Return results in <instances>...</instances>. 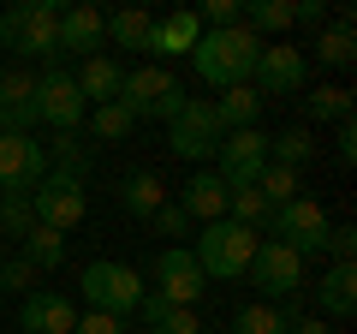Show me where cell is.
I'll return each mask as SVG.
<instances>
[{
    "label": "cell",
    "instance_id": "obj_4",
    "mask_svg": "<svg viewBox=\"0 0 357 334\" xmlns=\"http://www.w3.org/2000/svg\"><path fill=\"white\" fill-rule=\"evenodd\" d=\"M328 227L333 221L321 215V203H310V197H292V203H280L274 215H268V239H280L298 263L328 257Z\"/></svg>",
    "mask_w": 357,
    "mask_h": 334
},
{
    "label": "cell",
    "instance_id": "obj_17",
    "mask_svg": "<svg viewBox=\"0 0 357 334\" xmlns=\"http://www.w3.org/2000/svg\"><path fill=\"white\" fill-rule=\"evenodd\" d=\"M72 84H77V96H84V108H107V102H119L126 66H119L114 54H89V60L72 72Z\"/></svg>",
    "mask_w": 357,
    "mask_h": 334
},
{
    "label": "cell",
    "instance_id": "obj_27",
    "mask_svg": "<svg viewBox=\"0 0 357 334\" xmlns=\"http://www.w3.org/2000/svg\"><path fill=\"white\" fill-rule=\"evenodd\" d=\"M24 263H30L36 275L60 269V263H66V233H54V227H30V233H24Z\"/></svg>",
    "mask_w": 357,
    "mask_h": 334
},
{
    "label": "cell",
    "instance_id": "obj_26",
    "mask_svg": "<svg viewBox=\"0 0 357 334\" xmlns=\"http://www.w3.org/2000/svg\"><path fill=\"white\" fill-rule=\"evenodd\" d=\"M149 30H155V13H143V6H126V13L107 18V42L114 48H149Z\"/></svg>",
    "mask_w": 357,
    "mask_h": 334
},
{
    "label": "cell",
    "instance_id": "obj_20",
    "mask_svg": "<svg viewBox=\"0 0 357 334\" xmlns=\"http://www.w3.org/2000/svg\"><path fill=\"white\" fill-rule=\"evenodd\" d=\"M178 209H185V215L191 221H227V185H220V173H191V180H185V197H178Z\"/></svg>",
    "mask_w": 357,
    "mask_h": 334
},
{
    "label": "cell",
    "instance_id": "obj_21",
    "mask_svg": "<svg viewBox=\"0 0 357 334\" xmlns=\"http://www.w3.org/2000/svg\"><path fill=\"white\" fill-rule=\"evenodd\" d=\"M316 298H321L316 317H357V263H333V269L321 275Z\"/></svg>",
    "mask_w": 357,
    "mask_h": 334
},
{
    "label": "cell",
    "instance_id": "obj_11",
    "mask_svg": "<svg viewBox=\"0 0 357 334\" xmlns=\"http://www.w3.org/2000/svg\"><path fill=\"white\" fill-rule=\"evenodd\" d=\"M36 119H42V126H54L60 138H66V131H77V126H84V96H77L72 72H66L60 60H54L48 72L36 78Z\"/></svg>",
    "mask_w": 357,
    "mask_h": 334
},
{
    "label": "cell",
    "instance_id": "obj_16",
    "mask_svg": "<svg viewBox=\"0 0 357 334\" xmlns=\"http://www.w3.org/2000/svg\"><path fill=\"white\" fill-rule=\"evenodd\" d=\"M107 48V13H96V6H66L60 13V54H77V60H89V54Z\"/></svg>",
    "mask_w": 357,
    "mask_h": 334
},
{
    "label": "cell",
    "instance_id": "obj_3",
    "mask_svg": "<svg viewBox=\"0 0 357 334\" xmlns=\"http://www.w3.org/2000/svg\"><path fill=\"white\" fill-rule=\"evenodd\" d=\"M256 245H262V233L238 227V221H208V227L197 233L191 257H197V269H203V281H238V275L250 269Z\"/></svg>",
    "mask_w": 357,
    "mask_h": 334
},
{
    "label": "cell",
    "instance_id": "obj_35",
    "mask_svg": "<svg viewBox=\"0 0 357 334\" xmlns=\"http://www.w3.org/2000/svg\"><path fill=\"white\" fill-rule=\"evenodd\" d=\"M149 221H155V233H161V239H185V233H191V215H185L178 203H161Z\"/></svg>",
    "mask_w": 357,
    "mask_h": 334
},
{
    "label": "cell",
    "instance_id": "obj_25",
    "mask_svg": "<svg viewBox=\"0 0 357 334\" xmlns=\"http://www.w3.org/2000/svg\"><path fill=\"white\" fill-rule=\"evenodd\" d=\"M310 155H316V138H310L304 126H286V131L268 138V161H274V167H298V173H304Z\"/></svg>",
    "mask_w": 357,
    "mask_h": 334
},
{
    "label": "cell",
    "instance_id": "obj_40",
    "mask_svg": "<svg viewBox=\"0 0 357 334\" xmlns=\"http://www.w3.org/2000/svg\"><path fill=\"white\" fill-rule=\"evenodd\" d=\"M340 161H357V126H351V114L340 119Z\"/></svg>",
    "mask_w": 357,
    "mask_h": 334
},
{
    "label": "cell",
    "instance_id": "obj_36",
    "mask_svg": "<svg viewBox=\"0 0 357 334\" xmlns=\"http://www.w3.org/2000/svg\"><path fill=\"white\" fill-rule=\"evenodd\" d=\"M72 334H131V322L126 317H102V310H84Z\"/></svg>",
    "mask_w": 357,
    "mask_h": 334
},
{
    "label": "cell",
    "instance_id": "obj_29",
    "mask_svg": "<svg viewBox=\"0 0 357 334\" xmlns=\"http://www.w3.org/2000/svg\"><path fill=\"white\" fill-rule=\"evenodd\" d=\"M268 215H274V209L262 203V191H256V185H238V191H227V221H238V227L262 233V227H268Z\"/></svg>",
    "mask_w": 357,
    "mask_h": 334
},
{
    "label": "cell",
    "instance_id": "obj_24",
    "mask_svg": "<svg viewBox=\"0 0 357 334\" xmlns=\"http://www.w3.org/2000/svg\"><path fill=\"white\" fill-rule=\"evenodd\" d=\"M316 60L321 66H351L357 60V36H351V18H333V24H321L316 30Z\"/></svg>",
    "mask_w": 357,
    "mask_h": 334
},
{
    "label": "cell",
    "instance_id": "obj_10",
    "mask_svg": "<svg viewBox=\"0 0 357 334\" xmlns=\"http://www.w3.org/2000/svg\"><path fill=\"white\" fill-rule=\"evenodd\" d=\"M42 180H48V143H36V131L0 138V197H30Z\"/></svg>",
    "mask_w": 357,
    "mask_h": 334
},
{
    "label": "cell",
    "instance_id": "obj_39",
    "mask_svg": "<svg viewBox=\"0 0 357 334\" xmlns=\"http://www.w3.org/2000/svg\"><path fill=\"white\" fill-rule=\"evenodd\" d=\"M292 24L321 30V24H328V6H321V0H292Z\"/></svg>",
    "mask_w": 357,
    "mask_h": 334
},
{
    "label": "cell",
    "instance_id": "obj_12",
    "mask_svg": "<svg viewBox=\"0 0 357 334\" xmlns=\"http://www.w3.org/2000/svg\"><path fill=\"white\" fill-rule=\"evenodd\" d=\"M215 173H220V185H227V191H238V185H256L262 180V167H268V138L262 131H227V138H220V150H215Z\"/></svg>",
    "mask_w": 357,
    "mask_h": 334
},
{
    "label": "cell",
    "instance_id": "obj_7",
    "mask_svg": "<svg viewBox=\"0 0 357 334\" xmlns=\"http://www.w3.org/2000/svg\"><path fill=\"white\" fill-rule=\"evenodd\" d=\"M89 197H84V180H72V173H60V167H48V180L30 191V215H36V227H54V233H72L77 221H84Z\"/></svg>",
    "mask_w": 357,
    "mask_h": 334
},
{
    "label": "cell",
    "instance_id": "obj_6",
    "mask_svg": "<svg viewBox=\"0 0 357 334\" xmlns=\"http://www.w3.org/2000/svg\"><path fill=\"white\" fill-rule=\"evenodd\" d=\"M119 108L131 119H173L185 108V90L167 66H131L126 84H119Z\"/></svg>",
    "mask_w": 357,
    "mask_h": 334
},
{
    "label": "cell",
    "instance_id": "obj_31",
    "mask_svg": "<svg viewBox=\"0 0 357 334\" xmlns=\"http://www.w3.org/2000/svg\"><path fill=\"white\" fill-rule=\"evenodd\" d=\"M131 126H137V119H131L119 102L89 108V138H96V143H119V138H131Z\"/></svg>",
    "mask_w": 357,
    "mask_h": 334
},
{
    "label": "cell",
    "instance_id": "obj_13",
    "mask_svg": "<svg viewBox=\"0 0 357 334\" xmlns=\"http://www.w3.org/2000/svg\"><path fill=\"white\" fill-rule=\"evenodd\" d=\"M304 78H310V66H304L298 48H286V42H262L256 72H250V90L256 96H292V90H304Z\"/></svg>",
    "mask_w": 357,
    "mask_h": 334
},
{
    "label": "cell",
    "instance_id": "obj_15",
    "mask_svg": "<svg viewBox=\"0 0 357 334\" xmlns=\"http://www.w3.org/2000/svg\"><path fill=\"white\" fill-rule=\"evenodd\" d=\"M36 131V72H0V138Z\"/></svg>",
    "mask_w": 357,
    "mask_h": 334
},
{
    "label": "cell",
    "instance_id": "obj_1",
    "mask_svg": "<svg viewBox=\"0 0 357 334\" xmlns=\"http://www.w3.org/2000/svg\"><path fill=\"white\" fill-rule=\"evenodd\" d=\"M256 54H262V42H256L244 24H232V30H203V36H197V48H191V66H197V78H203V84L232 90V84H250Z\"/></svg>",
    "mask_w": 357,
    "mask_h": 334
},
{
    "label": "cell",
    "instance_id": "obj_41",
    "mask_svg": "<svg viewBox=\"0 0 357 334\" xmlns=\"http://www.w3.org/2000/svg\"><path fill=\"white\" fill-rule=\"evenodd\" d=\"M286 334H328V322H321V317H298Z\"/></svg>",
    "mask_w": 357,
    "mask_h": 334
},
{
    "label": "cell",
    "instance_id": "obj_38",
    "mask_svg": "<svg viewBox=\"0 0 357 334\" xmlns=\"http://www.w3.org/2000/svg\"><path fill=\"white\" fill-rule=\"evenodd\" d=\"M328 257L333 263H351L357 257V227H328Z\"/></svg>",
    "mask_w": 357,
    "mask_h": 334
},
{
    "label": "cell",
    "instance_id": "obj_34",
    "mask_svg": "<svg viewBox=\"0 0 357 334\" xmlns=\"http://www.w3.org/2000/svg\"><path fill=\"white\" fill-rule=\"evenodd\" d=\"M0 293H36V269H30V263L24 257H6V263H0Z\"/></svg>",
    "mask_w": 357,
    "mask_h": 334
},
{
    "label": "cell",
    "instance_id": "obj_33",
    "mask_svg": "<svg viewBox=\"0 0 357 334\" xmlns=\"http://www.w3.org/2000/svg\"><path fill=\"white\" fill-rule=\"evenodd\" d=\"M30 227H36L30 197H0V239H24Z\"/></svg>",
    "mask_w": 357,
    "mask_h": 334
},
{
    "label": "cell",
    "instance_id": "obj_19",
    "mask_svg": "<svg viewBox=\"0 0 357 334\" xmlns=\"http://www.w3.org/2000/svg\"><path fill=\"white\" fill-rule=\"evenodd\" d=\"M197 36H203L197 13H167V18H155L149 48H143V54H155V60H178V54H191V48H197Z\"/></svg>",
    "mask_w": 357,
    "mask_h": 334
},
{
    "label": "cell",
    "instance_id": "obj_18",
    "mask_svg": "<svg viewBox=\"0 0 357 334\" xmlns=\"http://www.w3.org/2000/svg\"><path fill=\"white\" fill-rule=\"evenodd\" d=\"M18 322H24V334H72L77 328V305L66 293H30L24 305H18Z\"/></svg>",
    "mask_w": 357,
    "mask_h": 334
},
{
    "label": "cell",
    "instance_id": "obj_23",
    "mask_svg": "<svg viewBox=\"0 0 357 334\" xmlns=\"http://www.w3.org/2000/svg\"><path fill=\"white\" fill-rule=\"evenodd\" d=\"M119 203H126V215H143V221H149L155 209L167 203V185L155 180L149 167H137V173H126V185H119Z\"/></svg>",
    "mask_w": 357,
    "mask_h": 334
},
{
    "label": "cell",
    "instance_id": "obj_5",
    "mask_svg": "<svg viewBox=\"0 0 357 334\" xmlns=\"http://www.w3.org/2000/svg\"><path fill=\"white\" fill-rule=\"evenodd\" d=\"M84 305L102 317H137V298L149 293L131 263H84Z\"/></svg>",
    "mask_w": 357,
    "mask_h": 334
},
{
    "label": "cell",
    "instance_id": "obj_28",
    "mask_svg": "<svg viewBox=\"0 0 357 334\" xmlns=\"http://www.w3.org/2000/svg\"><path fill=\"white\" fill-rule=\"evenodd\" d=\"M256 191H262L268 209H280V203H292V197L304 191V173H298V167H274V161H268L262 180H256Z\"/></svg>",
    "mask_w": 357,
    "mask_h": 334
},
{
    "label": "cell",
    "instance_id": "obj_37",
    "mask_svg": "<svg viewBox=\"0 0 357 334\" xmlns=\"http://www.w3.org/2000/svg\"><path fill=\"white\" fill-rule=\"evenodd\" d=\"M149 334H203V322H197V310H178V305H173Z\"/></svg>",
    "mask_w": 357,
    "mask_h": 334
},
{
    "label": "cell",
    "instance_id": "obj_14",
    "mask_svg": "<svg viewBox=\"0 0 357 334\" xmlns=\"http://www.w3.org/2000/svg\"><path fill=\"white\" fill-rule=\"evenodd\" d=\"M203 269H197V257L185 251V245H167L161 257H155V293L167 298V305H178V310H191L197 298H203Z\"/></svg>",
    "mask_w": 357,
    "mask_h": 334
},
{
    "label": "cell",
    "instance_id": "obj_9",
    "mask_svg": "<svg viewBox=\"0 0 357 334\" xmlns=\"http://www.w3.org/2000/svg\"><path fill=\"white\" fill-rule=\"evenodd\" d=\"M220 119H215V102H191L185 96V108H178L173 119H167V150L185 155V161H208V155L220 150Z\"/></svg>",
    "mask_w": 357,
    "mask_h": 334
},
{
    "label": "cell",
    "instance_id": "obj_2",
    "mask_svg": "<svg viewBox=\"0 0 357 334\" xmlns=\"http://www.w3.org/2000/svg\"><path fill=\"white\" fill-rule=\"evenodd\" d=\"M60 13L54 0H24L0 18V48H13L18 60H60Z\"/></svg>",
    "mask_w": 357,
    "mask_h": 334
},
{
    "label": "cell",
    "instance_id": "obj_8",
    "mask_svg": "<svg viewBox=\"0 0 357 334\" xmlns=\"http://www.w3.org/2000/svg\"><path fill=\"white\" fill-rule=\"evenodd\" d=\"M250 286L262 293V305H280V298H298L304 293V263L286 251L280 239H262L256 245V257H250Z\"/></svg>",
    "mask_w": 357,
    "mask_h": 334
},
{
    "label": "cell",
    "instance_id": "obj_30",
    "mask_svg": "<svg viewBox=\"0 0 357 334\" xmlns=\"http://www.w3.org/2000/svg\"><path fill=\"white\" fill-rule=\"evenodd\" d=\"M292 322H286L280 305H244L238 317H232V334H286Z\"/></svg>",
    "mask_w": 357,
    "mask_h": 334
},
{
    "label": "cell",
    "instance_id": "obj_22",
    "mask_svg": "<svg viewBox=\"0 0 357 334\" xmlns=\"http://www.w3.org/2000/svg\"><path fill=\"white\" fill-rule=\"evenodd\" d=\"M215 119H220V131H250L256 119H262V96H256L250 84H232V90H220Z\"/></svg>",
    "mask_w": 357,
    "mask_h": 334
},
{
    "label": "cell",
    "instance_id": "obj_32",
    "mask_svg": "<svg viewBox=\"0 0 357 334\" xmlns=\"http://www.w3.org/2000/svg\"><path fill=\"white\" fill-rule=\"evenodd\" d=\"M304 108H310V119H333V126H340V119L351 114V90H340V84H321V90L304 96Z\"/></svg>",
    "mask_w": 357,
    "mask_h": 334
}]
</instances>
